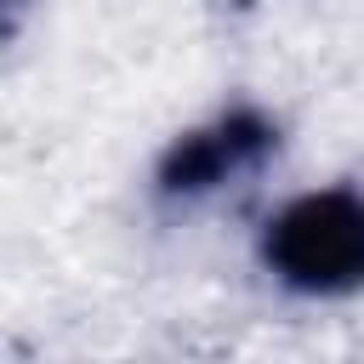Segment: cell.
Wrapping results in <instances>:
<instances>
[{
	"instance_id": "1",
	"label": "cell",
	"mask_w": 364,
	"mask_h": 364,
	"mask_svg": "<svg viewBox=\"0 0 364 364\" xmlns=\"http://www.w3.org/2000/svg\"><path fill=\"white\" fill-rule=\"evenodd\" d=\"M256 256L279 290L307 301L364 290V188L336 182L284 199L262 222Z\"/></svg>"
},
{
	"instance_id": "2",
	"label": "cell",
	"mask_w": 364,
	"mask_h": 364,
	"mask_svg": "<svg viewBox=\"0 0 364 364\" xmlns=\"http://www.w3.org/2000/svg\"><path fill=\"white\" fill-rule=\"evenodd\" d=\"M284 131L262 102H228L210 119L188 125L182 136H171L154 159V199L159 205H193L210 199L222 188H233L239 176L262 171L279 154Z\"/></svg>"
}]
</instances>
